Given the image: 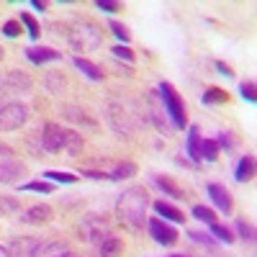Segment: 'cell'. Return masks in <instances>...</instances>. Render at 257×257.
<instances>
[{
  "label": "cell",
  "instance_id": "6da1fadb",
  "mask_svg": "<svg viewBox=\"0 0 257 257\" xmlns=\"http://www.w3.org/2000/svg\"><path fill=\"white\" fill-rule=\"evenodd\" d=\"M149 208V196L142 185H134L123 190L118 201H116V216L121 224H126L128 229H142L144 226V216Z\"/></svg>",
  "mask_w": 257,
  "mask_h": 257
},
{
  "label": "cell",
  "instance_id": "7a4b0ae2",
  "mask_svg": "<svg viewBox=\"0 0 257 257\" xmlns=\"http://www.w3.org/2000/svg\"><path fill=\"white\" fill-rule=\"evenodd\" d=\"M64 36H67L75 52H93L103 41V31L90 21H77L72 26H64Z\"/></svg>",
  "mask_w": 257,
  "mask_h": 257
},
{
  "label": "cell",
  "instance_id": "3957f363",
  "mask_svg": "<svg viewBox=\"0 0 257 257\" xmlns=\"http://www.w3.org/2000/svg\"><path fill=\"white\" fill-rule=\"evenodd\" d=\"M157 93L162 95V103H165V113H167L170 118H173V128H185V123H188V116H185V103H183L180 93H178V90H175L170 82H162Z\"/></svg>",
  "mask_w": 257,
  "mask_h": 257
},
{
  "label": "cell",
  "instance_id": "277c9868",
  "mask_svg": "<svg viewBox=\"0 0 257 257\" xmlns=\"http://www.w3.org/2000/svg\"><path fill=\"white\" fill-rule=\"evenodd\" d=\"M108 123L113 126V132L118 134V137H132L134 134V128H137V123H134V116L128 113L121 103H108Z\"/></svg>",
  "mask_w": 257,
  "mask_h": 257
},
{
  "label": "cell",
  "instance_id": "5b68a950",
  "mask_svg": "<svg viewBox=\"0 0 257 257\" xmlns=\"http://www.w3.org/2000/svg\"><path fill=\"white\" fill-rule=\"evenodd\" d=\"M29 118V108L24 103H6L0 108V128L3 132H13V128H21Z\"/></svg>",
  "mask_w": 257,
  "mask_h": 257
},
{
  "label": "cell",
  "instance_id": "8992f818",
  "mask_svg": "<svg viewBox=\"0 0 257 257\" xmlns=\"http://www.w3.org/2000/svg\"><path fill=\"white\" fill-rule=\"evenodd\" d=\"M39 249H41V242H39V239H31V237L13 239V242L6 247L8 257H36Z\"/></svg>",
  "mask_w": 257,
  "mask_h": 257
},
{
  "label": "cell",
  "instance_id": "52a82bcc",
  "mask_svg": "<svg viewBox=\"0 0 257 257\" xmlns=\"http://www.w3.org/2000/svg\"><path fill=\"white\" fill-rule=\"evenodd\" d=\"M39 142H41V149L44 152H59L62 149V126L57 123H44V128H41L39 134Z\"/></svg>",
  "mask_w": 257,
  "mask_h": 257
},
{
  "label": "cell",
  "instance_id": "ba28073f",
  "mask_svg": "<svg viewBox=\"0 0 257 257\" xmlns=\"http://www.w3.org/2000/svg\"><path fill=\"white\" fill-rule=\"evenodd\" d=\"M149 234L155 237V242H160V244H175L178 242V231L173 229V226H167L162 219H149Z\"/></svg>",
  "mask_w": 257,
  "mask_h": 257
},
{
  "label": "cell",
  "instance_id": "9c48e42d",
  "mask_svg": "<svg viewBox=\"0 0 257 257\" xmlns=\"http://www.w3.org/2000/svg\"><path fill=\"white\" fill-rule=\"evenodd\" d=\"M24 175H26V165L24 162H18V160L0 162V183H3V185H13Z\"/></svg>",
  "mask_w": 257,
  "mask_h": 257
},
{
  "label": "cell",
  "instance_id": "30bf717a",
  "mask_svg": "<svg viewBox=\"0 0 257 257\" xmlns=\"http://www.w3.org/2000/svg\"><path fill=\"white\" fill-rule=\"evenodd\" d=\"M34 85V80L26 75V72H21V70H11L8 77L0 82V88H3L6 93H21V90H29Z\"/></svg>",
  "mask_w": 257,
  "mask_h": 257
},
{
  "label": "cell",
  "instance_id": "8fae6325",
  "mask_svg": "<svg viewBox=\"0 0 257 257\" xmlns=\"http://www.w3.org/2000/svg\"><path fill=\"white\" fill-rule=\"evenodd\" d=\"M157 98H160L157 90H149V98H147V100H149V118H152L155 126L167 137V134H170V126H167V121H165V108L157 103Z\"/></svg>",
  "mask_w": 257,
  "mask_h": 257
},
{
  "label": "cell",
  "instance_id": "7c38bea8",
  "mask_svg": "<svg viewBox=\"0 0 257 257\" xmlns=\"http://www.w3.org/2000/svg\"><path fill=\"white\" fill-rule=\"evenodd\" d=\"M21 221L24 224H47V221H52V208L47 206V203H39V206H31V208H26L24 213H21Z\"/></svg>",
  "mask_w": 257,
  "mask_h": 257
},
{
  "label": "cell",
  "instance_id": "4fadbf2b",
  "mask_svg": "<svg viewBox=\"0 0 257 257\" xmlns=\"http://www.w3.org/2000/svg\"><path fill=\"white\" fill-rule=\"evenodd\" d=\"M208 196H211V201H213V203L219 206V211L231 213V208H234V203H231V193H229L224 185L211 183V185H208Z\"/></svg>",
  "mask_w": 257,
  "mask_h": 257
},
{
  "label": "cell",
  "instance_id": "5bb4252c",
  "mask_svg": "<svg viewBox=\"0 0 257 257\" xmlns=\"http://www.w3.org/2000/svg\"><path fill=\"white\" fill-rule=\"evenodd\" d=\"M103 231H105V224H103L100 219H95V216L85 219V224L80 226V234L85 237V242H98ZM100 242H103V239H100Z\"/></svg>",
  "mask_w": 257,
  "mask_h": 257
},
{
  "label": "cell",
  "instance_id": "9a60e30c",
  "mask_svg": "<svg viewBox=\"0 0 257 257\" xmlns=\"http://www.w3.org/2000/svg\"><path fill=\"white\" fill-rule=\"evenodd\" d=\"M62 149L67 155H80L82 152V134L72 132V128H62Z\"/></svg>",
  "mask_w": 257,
  "mask_h": 257
},
{
  "label": "cell",
  "instance_id": "2e32d148",
  "mask_svg": "<svg viewBox=\"0 0 257 257\" xmlns=\"http://www.w3.org/2000/svg\"><path fill=\"white\" fill-rule=\"evenodd\" d=\"M26 57H29L34 64H44V62L62 59V52H57V49H49V47H34V49H26Z\"/></svg>",
  "mask_w": 257,
  "mask_h": 257
},
{
  "label": "cell",
  "instance_id": "e0dca14e",
  "mask_svg": "<svg viewBox=\"0 0 257 257\" xmlns=\"http://www.w3.org/2000/svg\"><path fill=\"white\" fill-rule=\"evenodd\" d=\"M234 178H237L239 183H247V180L254 178V157L252 155H247V157L239 160L237 170H234Z\"/></svg>",
  "mask_w": 257,
  "mask_h": 257
},
{
  "label": "cell",
  "instance_id": "ac0fdd59",
  "mask_svg": "<svg viewBox=\"0 0 257 257\" xmlns=\"http://www.w3.org/2000/svg\"><path fill=\"white\" fill-rule=\"evenodd\" d=\"M39 252H41V257H75V254H72V249H70L67 244H64V242H59V239H54V242L44 244Z\"/></svg>",
  "mask_w": 257,
  "mask_h": 257
},
{
  "label": "cell",
  "instance_id": "d6986e66",
  "mask_svg": "<svg viewBox=\"0 0 257 257\" xmlns=\"http://www.w3.org/2000/svg\"><path fill=\"white\" fill-rule=\"evenodd\" d=\"M155 211L160 213V216H165L167 221H178V224H180V221H185V213H183L180 208H175L173 203L157 201V203H155Z\"/></svg>",
  "mask_w": 257,
  "mask_h": 257
},
{
  "label": "cell",
  "instance_id": "ffe728a7",
  "mask_svg": "<svg viewBox=\"0 0 257 257\" xmlns=\"http://www.w3.org/2000/svg\"><path fill=\"white\" fill-rule=\"evenodd\" d=\"M137 175V165L134 162H116L113 170L108 173V180H126Z\"/></svg>",
  "mask_w": 257,
  "mask_h": 257
},
{
  "label": "cell",
  "instance_id": "44dd1931",
  "mask_svg": "<svg viewBox=\"0 0 257 257\" xmlns=\"http://www.w3.org/2000/svg\"><path fill=\"white\" fill-rule=\"evenodd\" d=\"M123 252V242L118 237H105L100 242V257H121Z\"/></svg>",
  "mask_w": 257,
  "mask_h": 257
},
{
  "label": "cell",
  "instance_id": "7402d4cb",
  "mask_svg": "<svg viewBox=\"0 0 257 257\" xmlns=\"http://www.w3.org/2000/svg\"><path fill=\"white\" fill-rule=\"evenodd\" d=\"M62 113H64V118L67 121H75V123H85V126H90V128H95V121L93 118H88L80 108H75V105H64L62 108Z\"/></svg>",
  "mask_w": 257,
  "mask_h": 257
},
{
  "label": "cell",
  "instance_id": "603a6c76",
  "mask_svg": "<svg viewBox=\"0 0 257 257\" xmlns=\"http://www.w3.org/2000/svg\"><path fill=\"white\" fill-rule=\"evenodd\" d=\"M219 144L213 142V139H201V149H198V157L201 160H208V162H213V160H219Z\"/></svg>",
  "mask_w": 257,
  "mask_h": 257
},
{
  "label": "cell",
  "instance_id": "cb8c5ba5",
  "mask_svg": "<svg viewBox=\"0 0 257 257\" xmlns=\"http://www.w3.org/2000/svg\"><path fill=\"white\" fill-rule=\"evenodd\" d=\"M75 64H77V70H82V72L88 75L90 80H103V72H100V67H98V64H93L90 59L77 57V59H75Z\"/></svg>",
  "mask_w": 257,
  "mask_h": 257
},
{
  "label": "cell",
  "instance_id": "d4e9b609",
  "mask_svg": "<svg viewBox=\"0 0 257 257\" xmlns=\"http://www.w3.org/2000/svg\"><path fill=\"white\" fill-rule=\"evenodd\" d=\"M198 149H201L198 126H190V134H188V147H185V152H188V157H193V160H201V157H198Z\"/></svg>",
  "mask_w": 257,
  "mask_h": 257
},
{
  "label": "cell",
  "instance_id": "484cf974",
  "mask_svg": "<svg viewBox=\"0 0 257 257\" xmlns=\"http://www.w3.org/2000/svg\"><path fill=\"white\" fill-rule=\"evenodd\" d=\"M157 185L167 193V196H173V198H178V201H183V198H185V190H183V188H178L170 178H162V175H160V178H157Z\"/></svg>",
  "mask_w": 257,
  "mask_h": 257
},
{
  "label": "cell",
  "instance_id": "4316f807",
  "mask_svg": "<svg viewBox=\"0 0 257 257\" xmlns=\"http://www.w3.org/2000/svg\"><path fill=\"white\" fill-rule=\"evenodd\" d=\"M44 85H47L49 93H62V90H64V77H62L59 72H49V75L44 77Z\"/></svg>",
  "mask_w": 257,
  "mask_h": 257
},
{
  "label": "cell",
  "instance_id": "83f0119b",
  "mask_svg": "<svg viewBox=\"0 0 257 257\" xmlns=\"http://www.w3.org/2000/svg\"><path fill=\"white\" fill-rule=\"evenodd\" d=\"M208 226H211V234H213V237H216L219 242H226V244L234 242L231 229H226V226H221V224H208Z\"/></svg>",
  "mask_w": 257,
  "mask_h": 257
},
{
  "label": "cell",
  "instance_id": "f1b7e54d",
  "mask_svg": "<svg viewBox=\"0 0 257 257\" xmlns=\"http://www.w3.org/2000/svg\"><path fill=\"white\" fill-rule=\"evenodd\" d=\"M193 216L198 221H206V224H216V213L206 206H193Z\"/></svg>",
  "mask_w": 257,
  "mask_h": 257
},
{
  "label": "cell",
  "instance_id": "f546056e",
  "mask_svg": "<svg viewBox=\"0 0 257 257\" xmlns=\"http://www.w3.org/2000/svg\"><path fill=\"white\" fill-rule=\"evenodd\" d=\"M226 100H229V95L221 88H208L203 93V103H226Z\"/></svg>",
  "mask_w": 257,
  "mask_h": 257
},
{
  "label": "cell",
  "instance_id": "4dcf8cb0",
  "mask_svg": "<svg viewBox=\"0 0 257 257\" xmlns=\"http://www.w3.org/2000/svg\"><path fill=\"white\" fill-rule=\"evenodd\" d=\"M21 24L29 29V36H31V39H39V31H41V29H39L36 18H34L31 13H21Z\"/></svg>",
  "mask_w": 257,
  "mask_h": 257
},
{
  "label": "cell",
  "instance_id": "1f68e13d",
  "mask_svg": "<svg viewBox=\"0 0 257 257\" xmlns=\"http://www.w3.org/2000/svg\"><path fill=\"white\" fill-rule=\"evenodd\" d=\"M21 211V203L16 198H0V216H6V213H18Z\"/></svg>",
  "mask_w": 257,
  "mask_h": 257
},
{
  "label": "cell",
  "instance_id": "d6a6232c",
  "mask_svg": "<svg viewBox=\"0 0 257 257\" xmlns=\"http://www.w3.org/2000/svg\"><path fill=\"white\" fill-rule=\"evenodd\" d=\"M21 190H34V193H52V183H44V180H34V183L21 185Z\"/></svg>",
  "mask_w": 257,
  "mask_h": 257
},
{
  "label": "cell",
  "instance_id": "836d02e7",
  "mask_svg": "<svg viewBox=\"0 0 257 257\" xmlns=\"http://www.w3.org/2000/svg\"><path fill=\"white\" fill-rule=\"evenodd\" d=\"M237 231L244 242H254V226L247 224V221H237Z\"/></svg>",
  "mask_w": 257,
  "mask_h": 257
},
{
  "label": "cell",
  "instance_id": "e575fe53",
  "mask_svg": "<svg viewBox=\"0 0 257 257\" xmlns=\"http://www.w3.org/2000/svg\"><path fill=\"white\" fill-rule=\"evenodd\" d=\"M49 180H59V183H77V175H70V173H59V170H49L44 173Z\"/></svg>",
  "mask_w": 257,
  "mask_h": 257
},
{
  "label": "cell",
  "instance_id": "d590c367",
  "mask_svg": "<svg viewBox=\"0 0 257 257\" xmlns=\"http://www.w3.org/2000/svg\"><path fill=\"white\" fill-rule=\"evenodd\" d=\"M111 52H113V57H118V59H126V62H134V52L128 49V47H121V44H118V47H113Z\"/></svg>",
  "mask_w": 257,
  "mask_h": 257
},
{
  "label": "cell",
  "instance_id": "8d00e7d4",
  "mask_svg": "<svg viewBox=\"0 0 257 257\" xmlns=\"http://www.w3.org/2000/svg\"><path fill=\"white\" fill-rule=\"evenodd\" d=\"M111 29H113V34H116V36H118V39L123 41V44H126L128 39H132V34H128V29H126V26H121V24H116V21H111Z\"/></svg>",
  "mask_w": 257,
  "mask_h": 257
},
{
  "label": "cell",
  "instance_id": "74e56055",
  "mask_svg": "<svg viewBox=\"0 0 257 257\" xmlns=\"http://www.w3.org/2000/svg\"><path fill=\"white\" fill-rule=\"evenodd\" d=\"M239 90H242V98H244V100L254 103L257 95H254V82H252V80H249V82H242V88H239Z\"/></svg>",
  "mask_w": 257,
  "mask_h": 257
},
{
  "label": "cell",
  "instance_id": "f35d334b",
  "mask_svg": "<svg viewBox=\"0 0 257 257\" xmlns=\"http://www.w3.org/2000/svg\"><path fill=\"white\" fill-rule=\"evenodd\" d=\"M3 34L11 36V39H16V36L21 34V24H18V21H8V24L3 26Z\"/></svg>",
  "mask_w": 257,
  "mask_h": 257
},
{
  "label": "cell",
  "instance_id": "ab89813d",
  "mask_svg": "<svg viewBox=\"0 0 257 257\" xmlns=\"http://www.w3.org/2000/svg\"><path fill=\"white\" fill-rule=\"evenodd\" d=\"M190 237L196 239L198 244H206V247H213V239H211V234H203V231H190Z\"/></svg>",
  "mask_w": 257,
  "mask_h": 257
},
{
  "label": "cell",
  "instance_id": "60d3db41",
  "mask_svg": "<svg viewBox=\"0 0 257 257\" xmlns=\"http://www.w3.org/2000/svg\"><path fill=\"white\" fill-rule=\"evenodd\" d=\"M98 8H100V11H105V13H118V11H123V6H121V3H108V0H100Z\"/></svg>",
  "mask_w": 257,
  "mask_h": 257
},
{
  "label": "cell",
  "instance_id": "b9f144b4",
  "mask_svg": "<svg viewBox=\"0 0 257 257\" xmlns=\"http://www.w3.org/2000/svg\"><path fill=\"white\" fill-rule=\"evenodd\" d=\"M216 144H219V147H234V137H231L229 132H221V137H219Z\"/></svg>",
  "mask_w": 257,
  "mask_h": 257
},
{
  "label": "cell",
  "instance_id": "7bdbcfd3",
  "mask_svg": "<svg viewBox=\"0 0 257 257\" xmlns=\"http://www.w3.org/2000/svg\"><path fill=\"white\" fill-rule=\"evenodd\" d=\"M216 70H219L221 75H226V77H229V75H234V72H231V67H229V64H224V62H216Z\"/></svg>",
  "mask_w": 257,
  "mask_h": 257
},
{
  "label": "cell",
  "instance_id": "ee69618b",
  "mask_svg": "<svg viewBox=\"0 0 257 257\" xmlns=\"http://www.w3.org/2000/svg\"><path fill=\"white\" fill-rule=\"evenodd\" d=\"M0 155H3V157H11V147H6V144H0Z\"/></svg>",
  "mask_w": 257,
  "mask_h": 257
},
{
  "label": "cell",
  "instance_id": "f6af8a7d",
  "mask_svg": "<svg viewBox=\"0 0 257 257\" xmlns=\"http://www.w3.org/2000/svg\"><path fill=\"white\" fill-rule=\"evenodd\" d=\"M34 8H39V11H47V3H41V0H34Z\"/></svg>",
  "mask_w": 257,
  "mask_h": 257
},
{
  "label": "cell",
  "instance_id": "bcb514c9",
  "mask_svg": "<svg viewBox=\"0 0 257 257\" xmlns=\"http://www.w3.org/2000/svg\"><path fill=\"white\" fill-rule=\"evenodd\" d=\"M0 257H8V252H6V247H0Z\"/></svg>",
  "mask_w": 257,
  "mask_h": 257
},
{
  "label": "cell",
  "instance_id": "7dc6e473",
  "mask_svg": "<svg viewBox=\"0 0 257 257\" xmlns=\"http://www.w3.org/2000/svg\"><path fill=\"white\" fill-rule=\"evenodd\" d=\"M173 257H188V254H173Z\"/></svg>",
  "mask_w": 257,
  "mask_h": 257
},
{
  "label": "cell",
  "instance_id": "c3c4849f",
  "mask_svg": "<svg viewBox=\"0 0 257 257\" xmlns=\"http://www.w3.org/2000/svg\"><path fill=\"white\" fill-rule=\"evenodd\" d=\"M0 57H3V49H0Z\"/></svg>",
  "mask_w": 257,
  "mask_h": 257
},
{
  "label": "cell",
  "instance_id": "681fc988",
  "mask_svg": "<svg viewBox=\"0 0 257 257\" xmlns=\"http://www.w3.org/2000/svg\"><path fill=\"white\" fill-rule=\"evenodd\" d=\"M0 108H3V103H0Z\"/></svg>",
  "mask_w": 257,
  "mask_h": 257
}]
</instances>
